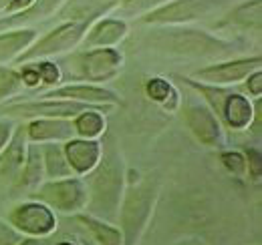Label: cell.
Returning a JSON list of instances; mask_svg holds the SVG:
<instances>
[{
	"instance_id": "12",
	"label": "cell",
	"mask_w": 262,
	"mask_h": 245,
	"mask_svg": "<svg viewBox=\"0 0 262 245\" xmlns=\"http://www.w3.org/2000/svg\"><path fill=\"white\" fill-rule=\"evenodd\" d=\"M65 157L75 173H89L101 159V145L93 139H73L65 145Z\"/></svg>"
},
{
	"instance_id": "13",
	"label": "cell",
	"mask_w": 262,
	"mask_h": 245,
	"mask_svg": "<svg viewBox=\"0 0 262 245\" xmlns=\"http://www.w3.org/2000/svg\"><path fill=\"white\" fill-rule=\"evenodd\" d=\"M42 96H53V99H67V101H79V103H119V96L115 92L101 89V87H91V85H67L61 89H55L53 92H47Z\"/></svg>"
},
{
	"instance_id": "21",
	"label": "cell",
	"mask_w": 262,
	"mask_h": 245,
	"mask_svg": "<svg viewBox=\"0 0 262 245\" xmlns=\"http://www.w3.org/2000/svg\"><path fill=\"white\" fill-rule=\"evenodd\" d=\"M42 161H45V171L49 177H69L73 175V169L69 165L65 157V151L57 145H47L45 147V155H42Z\"/></svg>"
},
{
	"instance_id": "9",
	"label": "cell",
	"mask_w": 262,
	"mask_h": 245,
	"mask_svg": "<svg viewBox=\"0 0 262 245\" xmlns=\"http://www.w3.org/2000/svg\"><path fill=\"white\" fill-rule=\"evenodd\" d=\"M79 66H81V75L87 81L103 83V81L111 79L123 66V57L115 48L101 46V48H95V51H89V53L81 55Z\"/></svg>"
},
{
	"instance_id": "17",
	"label": "cell",
	"mask_w": 262,
	"mask_h": 245,
	"mask_svg": "<svg viewBox=\"0 0 262 245\" xmlns=\"http://www.w3.org/2000/svg\"><path fill=\"white\" fill-rule=\"evenodd\" d=\"M65 2L67 0H33V4L27 6L25 10L14 12L8 18H2L0 20V29L14 27V24H25V22H31V20H36V18H45L47 14H51L57 8H61Z\"/></svg>"
},
{
	"instance_id": "15",
	"label": "cell",
	"mask_w": 262,
	"mask_h": 245,
	"mask_svg": "<svg viewBox=\"0 0 262 245\" xmlns=\"http://www.w3.org/2000/svg\"><path fill=\"white\" fill-rule=\"evenodd\" d=\"M127 34V22L121 18H103L89 31L87 46H113Z\"/></svg>"
},
{
	"instance_id": "22",
	"label": "cell",
	"mask_w": 262,
	"mask_h": 245,
	"mask_svg": "<svg viewBox=\"0 0 262 245\" xmlns=\"http://www.w3.org/2000/svg\"><path fill=\"white\" fill-rule=\"evenodd\" d=\"M75 125V133H79L83 139H95L105 131V119L97 109H89L83 111L81 115H77Z\"/></svg>"
},
{
	"instance_id": "27",
	"label": "cell",
	"mask_w": 262,
	"mask_h": 245,
	"mask_svg": "<svg viewBox=\"0 0 262 245\" xmlns=\"http://www.w3.org/2000/svg\"><path fill=\"white\" fill-rule=\"evenodd\" d=\"M169 0H123L121 2V10L125 14H141V12H149L158 6H162Z\"/></svg>"
},
{
	"instance_id": "3",
	"label": "cell",
	"mask_w": 262,
	"mask_h": 245,
	"mask_svg": "<svg viewBox=\"0 0 262 245\" xmlns=\"http://www.w3.org/2000/svg\"><path fill=\"white\" fill-rule=\"evenodd\" d=\"M123 171L117 157H107L93 177V207L99 213L113 215L121 203Z\"/></svg>"
},
{
	"instance_id": "36",
	"label": "cell",
	"mask_w": 262,
	"mask_h": 245,
	"mask_svg": "<svg viewBox=\"0 0 262 245\" xmlns=\"http://www.w3.org/2000/svg\"><path fill=\"white\" fill-rule=\"evenodd\" d=\"M176 245H204V241H200V239H182L180 243Z\"/></svg>"
},
{
	"instance_id": "10",
	"label": "cell",
	"mask_w": 262,
	"mask_h": 245,
	"mask_svg": "<svg viewBox=\"0 0 262 245\" xmlns=\"http://www.w3.org/2000/svg\"><path fill=\"white\" fill-rule=\"evenodd\" d=\"M10 223L31 235H49L55 229V215L42 203H23L12 211Z\"/></svg>"
},
{
	"instance_id": "5",
	"label": "cell",
	"mask_w": 262,
	"mask_h": 245,
	"mask_svg": "<svg viewBox=\"0 0 262 245\" xmlns=\"http://www.w3.org/2000/svg\"><path fill=\"white\" fill-rule=\"evenodd\" d=\"M220 8V0H173L165 2L162 6L149 10L147 16H143V22L147 24H184L200 20Z\"/></svg>"
},
{
	"instance_id": "6",
	"label": "cell",
	"mask_w": 262,
	"mask_h": 245,
	"mask_svg": "<svg viewBox=\"0 0 262 245\" xmlns=\"http://www.w3.org/2000/svg\"><path fill=\"white\" fill-rule=\"evenodd\" d=\"M89 109H91V103L49 99V101H31V103H12V105L2 107V113L18 115V117H40V119H69Z\"/></svg>"
},
{
	"instance_id": "23",
	"label": "cell",
	"mask_w": 262,
	"mask_h": 245,
	"mask_svg": "<svg viewBox=\"0 0 262 245\" xmlns=\"http://www.w3.org/2000/svg\"><path fill=\"white\" fill-rule=\"evenodd\" d=\"M145 92L151 101L164 105L165 109H176V105H178V92L173 91V87L165 79H160V77L149 79L145 85Z\"/></svg>"
},
{
	"instance_id": "29",
	"label": "cell",
	"mask_w": 262,
	"mask_h": 245,
	"mask_svg": "<svg viewBox=\"0 0 262 245\" xmlns=\"http://www.w3.org/2000/svg\"><path fill=\"white\" fill-rule=\"evenodd\" d=\"M34 70L38 72V79L47 85H57L61 81V70L53 62H38V64H34Z\"/></svg>"
},
{
	"instance_id": "24",
	"label": "cell",
	"mask_w": 262,
	"mask_h": 245,
	"mask_svg": "<svg viewBox=\"0 0 262 245\" xmlns=\"http://www.w3.org/2000/svg\"><path fill=\"white\" fill-rule=\"evenodd\" d=\"M77 219H79L81 223H85V225L91 229L93 237H95L101 245H121V231H117L115 227H111V225L99 221L95 217H89V215H79Z\"/></svg>"
},
{
	"instance_id": "35",
	"label": "cell",
	"mask_w": 262,
	"mask_h": 245,
	"mask_svg": "<svg viewBox=\"0 0 262 245\" xmlns=\"http://www.w3.org/2000/svg\"><path fill=\"white\" fill-rule=\"evenodd\" d=\"M18 245H47V241H40V239H25Z\"/></svg>"
},
{
	"instance_id": "14",
	"label": "cell",
	"mask_w": 262,
	"mask_h": 245,
	"mask_svg": "<svg viewBox=\"0 0 262 245\" xmlns=\"http://www.w3.org/2000/svg\"><path fill=\"white\" fill-rule=\"evenodd\" d=\"M31 141H65L75 135V125L67 119H36L29 125Z\"/></svg>"
},
{
	"instance_id": "28",
	"label": "cell",
	"mask_w": 262,
	"mask_h": 245,
	"mask_svg": "<svg viewBox=\"0 0 262 245\" xmlns=\"http://www.w3.org/2000/svg\"><path fill=\"white\" fill-rule=\"evenodd\" d=\"M222 163L226 165V169H228L230 173H234L238 177H244V173H246V159H244L242 153L226 151V153H222Z\"/></svg>"
},
{
	"instance_id": "30",
	"label": "cell",
	"mask_w": 262,
	"mask_h": 245,
	"mask_svg": "<svg viewBox=\"0 0 262 245\" xmlns=\"http://www.w3.org/2000/svg\"><path fill=\"white\" fill-rule=\"evenodd\" d=\"M246 169L250 171V177L254 181H260L262 177V155L258 149H248L246 151Z\"/></svg>"
},
{
	"instance_id": "4",
	"label": "cell",
	"mask_w": 262,
	"mask_h": 245,
	"mask_svg": "<svg viewBox=\"0 0 262 245\" xmlns=\"http://www.w3.org/2000/svg\"><path fill=\"white\" fill-rule=\"evenodd\" d=\"M89 22L91 20H67L61 27L53 29L45 38H40L36 44H33L27 53H23L18 57V62L33 61L40 57H53V55L65 53L69 48L77 46L89 29Z\"/></svg>"
},
{
	"instance_id": "2",
	"label": "cell",
	"mask_w": 262,
	"mask_h": 245,
	"mask_svg": "<svg viewBox=\"0 0 262 245\" xmlns=\"http://www.w3.org/2000/svg\"><path fill=\"white\" fill-rule=\"evenodd\" d=\"M154 201H156V189L151 181L133 185L127 191L123 199V207H121V225H123L127 245L135 243L143 227L147 225L151 209H154Z\"/></svg>"
},
{
	"instance_id": "7",
	"label": "cell",
	"mask_w": 262,
	"mask_h": 245,
	"mask_svg": "<svg viewBox=\"0 0 262 245\" xmlns=\"http://www.w3.org/2000/svg\"><path fill=\"white\" fill-rule=\"evenodd\" d=\"M45 203L59 211H77L87 203V189L81 179H57L45 183L36 193Z\"/></svg>"
},
{
	"instance_id": "11",
	"label": "cell",
	"mask_w": 262,
	"mask_h": 245,
	"mask_svg": "<svg viewBox=\"0 0 262 245\" xmlns=\"http://www.w3.org/2000/svg\"><path fill=\"white\" fill-rule=\"evenodd\" d=\"M186 121H188V127L192 129V133L196 135L200 143H204L208 147L220 145L222 127H220V121L216 119V115L208 107L190 105L186 109Z\"/></svg>"
},
{
	"instance_id": "26",
	"label": "cell",
	"mask_w": 262,
	"mask_h": 245,
	"mask_svg": "<svg viewBox=\"0 0 262 245\" xmlns=\"http://www.w3.org/2000/svg\"><path fill=\"white\" fill-rule=\"evenodd\" d=\"M20 85H23V77L16 70L0 66V101L12 96L20 89Z\"/></svg>"
},
{
	"instance_id": "1",
	"label": "cell",
	"mask_w": 262,
	"mask_h": 245,
	"mask_svg": "<svg viewBox=\"0 0 262 245\" xmlns=\"http://www.w3.org/2000/svg\"><path fill=\"white\" fill-rule=\"evenodd\" d=\"M151 42L164 51L188 57H222L234 48L228 40L196 29H164L151 36Z\"/></svg>"
},
{
	"instance_id": "16",
	"label": "cell",
	"mask_w": 262,
	"mask_h": 245,
	"mask_svg": "<svg viewBox=\"0 0 262 245\" xmlns=\"http://www.w3.org/2000/svg\"><path fill=\"white\" fill-rule=\"evenodd\" d=\"M222 115L226 117V122L232 129H246L252 122L254 111H252V105L246 96L226 94L224 105H222Z\"/></svg>"
},
{
	"instance_id": "25",
	"label": "cell",
	"mask_w": 262,
	"mask_h": 245,
	"mask_svg": "<svg viewBox=\"0 0 262 245\" xmlns=\"http://www.w3.org/2000/svg\"><path fill=\"white\" fill-rule=\"evenodd\" d=\"M25 173H23V183L27 187H34V185L40 183L42 179V171H45V161H42V155L38 147H31L29 155H27V161H25Z\"/></svg>"
},
{
	"instance_id": "31",
	"label": "cell",
	"mask_w": 262,
	"mask_h": 245,
	"mask_svg": "<svg viewBox=\"0 0 262 245\" xmlns=\"http://www.w3.org/2000/svg\"><path fill=\"white\" fill-rule=\"evenodd\" d=\"M20 241H23L20 233L12 229L8 223L0 221V245H18Z\"/></svg>"
},
{
	"instance_id": "37",
	"label": "cell",
	"mask_w": 262,
	"mask_h": 245,
	"mask_svg": "<svg viewBox=\"0 0 262 245\" xmlns=\"http://www.w3.org/2000/svg\"><path fill=\"white\" fill-rule=\"evenodd\" d=\"M59 245H73V243H67V241H63V243H59Z\"/></svg>"
},
{
	"instance_id": "18",
	"label": "cell",
	"mask_w": 262,
	"mask_h": 245,
	"mask_svg": "<svg viewBox=\"0 0 262 245\" xmlns=\"http://www.w3.org/2000/svg\"><path fill=\"white\" fill-rule=\"evenodd\" d=\"M34 38H36V32L31 29L0 34V62L10 61V59L18 57L20 53H25V48H29L33 44Z\"/></svg>"
},
{
	"instance_id": "33",
	"label": "cell",
	"mask_w": 262,
	"mask_h": 245,
	"mask_svg": "<svg viewBox=\"0 0 262 245\" xmlns=\"http://www.w3.org/2000/svg\"><path fill=\"white\" fill-rule=\"evenodd\" d=\"M248 91L252 92L254 96H260L262 94V70H254L248 75Z\"/></svg>"
},
{
	"instance_id": "8",
	"label": "cell",
	"mask_w": 262,
	"mask_h": 245,
	"mask_svg": "<svg viewBox=\"0 0 262 245\" xmlns=\"http://www.w3.org/2000/svg\"><path fill=\"white\" fill-rule=\"evenodd\" d=\"M260 55L252 57V59H240V61L222 62V64H212L206 68H200L196 72L198 79H202L204 83L212 85V87H222L230 83H240L242 79H246L250 72L260 68Z\"/></svg>"
},
{
	"instance_id": "19",
	"label": "cell",
	"mask_w": 262,
	"mask_h": 245,
	"mask_svg": "<svg viewBox=\"0 0 262 245\" xmlns=\"http://www.w3.org/2000/svg\"><path fill=\"white\" fill-rule=\"evenodd\" d=\"M23 139H25V135L18 133L12 139V143L8 145V149L4 151L2 159H0V175L6 177V179H14L23 171V167H25L27 157H25V143H23Z\"/></svg>"
},
{
	"instance_id": "32",
	"label": "cell",
	"mask_w": 262,
	"mask_h": 245,
	"mask_svg": "<svg viewBox=\"0 0 262 245\" xmlns=\"http://www.w3.org/2000/svg\"><path fill=\"white\" fill-rule=\"evenodd\" d=\"M31 4H33V0H0V14L2 12H8V14L20 12Z\"/></svg>"
},
{
	"instance_id": "20",
	"label": "cell",
	"mask_w": 262,
	"mask_h": 245,
	"mask_svg": "<svg viewBox=\"0 0 262 245\" xmlns=\"http://www.w3.org/2000/svg\"><path fill=\"white\" fill-rule=\"evenodd\" d=\"M228 20L236 27L242 29H254L260 31L262 22V0H248L244 4H240L238 8H234L230 12Z\"/></svg>"
},
{
	"instance_id": "34",
	"label": "cell",
	"mask_w": 262,
	"mask_h": 245,
	"mask_svg": "<svg viewBox=\"0 0 262 245\" xmlns=\"http://www.w3.org/2000/svg\"><path fill=\"white\" fill-rule=\"evenodd\" d=\"M12 122L10 121H0V151L8 145V141H10V137H12Z\"/></svg>"
}]
</instances>
